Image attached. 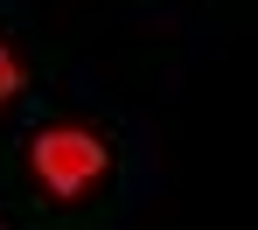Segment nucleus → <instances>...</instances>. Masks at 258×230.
Instances as JSON below:
<instances>
[{
    "instance_id": "obj_2",
    "label": "nucleus",
    "mask_w": 258,
    "mask_h": 230,
    "mask_svg": "<svg viewBox=\"0 0 258 230\" xmlns=\"http://www.w3.org/2000/svg\"><path fill=\"white\" fill-rule=\"evenodd\" d=\"M21 91V63H14V56H7V49H0V105H7V98Z\"/></svg>"
},
{
    "instance_id": "obj_1",
    "label": "nucleus",
    "mask_w": 258,
    "mask_h": 230,
    "mask_svg": "<svg viewBox=\"0 0 258 230\" xmlns=\"http://www.w3.org/2000/svg\"><path fill=\"white\" fill-rule=\"evenodd\" d=\"M35 175H42V188H56V195H77V188H91L105 175V146L91 133L49 126V133L35 139Z\"/></svg>"
}]
</instances>
